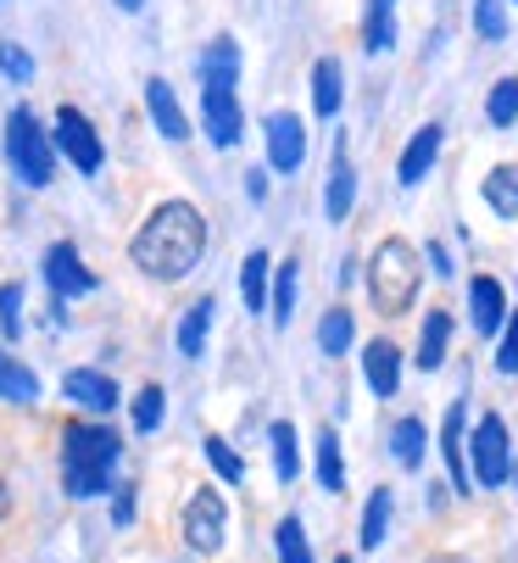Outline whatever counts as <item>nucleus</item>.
Masks as SVG:
<instances>
[{"label":"nucleus","instance_id":"2","mask_svg":"<svg viewBox=\"0 0 518 563\" xmlns=\"http://www.w3.org/2000/svg\"><path fill=\"white\" fill-rule=\"evenodd\" d=\"M240 45L234 40H212L201 56V118L212 145H234L240 140Z\"/></svg>","mask_w":518,"mask_h":563},{"label":"nucleus","instance_id":"23","mask_svg":"<svg viewBox=\"0 0 518 563\" xmlns=\"http://www.w3.org/2000/svg\"><path fill=\"white\" fill-rule=\"evenodd\" d=\"M34 396H40V379L12 352H0V401H23V408H29Z\"/></svg>","mask_w":518,"mask_h":563},{"label":"nucleus","instance_id":"28","mask_svg":"<svg viewBox=\"0 0 518 563\" xmlns=\"http://www.w3.org/2000/svg\"><path fill=\"white\" fill-rule=\"evenodd\" d=\"M345 346H352V312H345V307H329L323 324H318V352L340 357Z\"/></svg>","mask_w":518,"mask_h":563},{"label":"nucleus","instance_id":"41","mask_svg":"<svg viewBox=\"0 0 518 563\" xmlns=\"http://www.w3.org/2000/svg\"><path fill=\"white\" fill-rule=\"evenodd\" d=\"M7 508H12V497H7V486H0V519H7Z\"/></svg>","mask_w":518,"mask_h":563},{"label":"nucleus","instance_id":"30","mask_svg":"<svg viewBox=\"0 0 518 563\" xmlns=\"http://www.w3.org/2000/svg\"><path fill=\"white\" fill-rule=\"evenodd\" d=\"M485 118H491L496 129L518 123V78H502V85L491 90V101H485Z\"/></svg>","mask_w":518,"mask_h":563},{"label":"nucleus","instance_id":"9","mask_svg":"<svg viewBox=\"0 0 518 563\" xmlns=\"http://www.w3.org/2000/svg\"><path fill=\"white\" fill-rule=\"evenodd\" d=\"M56 145L73 156L78 174H96V168H101V140H96L90 118H84L78 107H62V112H56Z\"/></svg>","mask_w":518,"mask_h":563},{"label":"nucleus","instance_id":"1","mask_svg":"<svg viewBox=\"0 0 518 563\" xmlns=\"http://www.w3.org/2000/svg\"><path fill=\"white\" fill-rule=\"evenodd\" d=\"M201 252H207V218L190 201H162L145 218V229L134 234V246H129L134 268L145 279H162V285L185 279L201 263Z\"/></svg>","mask_w":518,"mask_h":563},{"label":"nucleus","instance_id":"29","mask_svg":"<svg viewBox=\"0 0 518 563\" xmlns=\"http://www.w3.org/2000/svg\"><path fill=\"white\" fill-rule=\"evenodd\" d=\"M390 452H396L401 468H418V463H423V424H418V419H396V430H390Z\"/></svg>","mask_w":518,"mask_h":563},{"label":"nucleus","instance_id":"24","mask_svg":"<svg viewBox=\"0 0 518 563\" xmlns=\"http://www.w3.org/2000/svg\"><path fill=\"white\" fill-rule=\"evenodd\" d=\"M212 296H201L190 312H185V324H179V352L185 357H201V346H207V330H212Z\"/></svg>","mask_w":518,"mask_h":563},{"label":"nucleus","instance_id":"13","mask_svg":"<svg viewBox=\"0 0 518 563\" xmlns=\"http://www.w3.org/2000/svg\"><path fill=\"white\" fill-rule=\"evenodd\" d=\"M62 390L78 401V408H90V413H112V408H118V385H112L107 374H96V368H73V374L62 379Z\"/></svg>","mask_w":518,"mask_h":563},{"label":"nucleus","instance_id":"31","mask_svg":"<svg viewBox=\"0 0 518 563\" xmlns=\"http://www.w3.org/2000/svg\"><path fill=\"white\" fill-rule=\"evenodd\" d=\"M474 29L480 40H507V0H474Z\"/></svg>","mask_w":518,"mask_h":563},{"label":"nucleus","instance_id":"42","mask_svg":"<svg viewBox=\"0 0 518 563\" xmlns=\"http://www.w3.org/2000/svg\"><path fill=\"white\" fill-rule=\"evenodd\" d=\"M118 7H123V12H140V0H118Z\"/></svg>","mask_w":518,"mask_h":563},{"label":"nucleus","instance_id":"43","mask_svg":"<svg viewBox=\"0 0 518 563\" xmlns=\"http://www.w3.org/2000/svg\"><path fill=\"white\" fill-rule=\"evenodd\" d=\"M513 479H518V452H513Z\"/></svg>","mask_w":518,"mask_h":563},{"label":"nucleus","instance_id":"38","mask_svg":"<svg viewBox=\"0 0 518 563\" xmlns=\"http://www.w3.org/2000/svg\"><path fill=\"white\" fill-rule=\"evenodd\" d=\"M496 368H502V374H518V312L507 318V330H502V352H496Z\"/></svg>","mask_w":518,"mask_h":563},{"label":"nucleus","instance_id":"34","mask_svg":"<svg viewBox=\"0 0 518 563\" xmlns=\"http://www.w3.org/2000/svg\"><path fill=\"white\" fill-rule=\"evenodd\" d=\"M207 463L229 479V486H240V479H245V463L229 452V441H218V435H207Z\"/></svg>","mask_w":518,"mask_h":563},{"label":"nucleus","instance_id":"16","mask_svg":"<svg viewBox=\"0 0 518 563\" xmlns=\"http://www.w3.org/2000/svg\"><path fill=\"white\" fill-rule=\"evenodd\" d=\"M363 374H368L374 396H396V390H401V352H396L390 341H368V352H363Z\"/></svg>","mask_w":518,"mask_h":563},{"label":"nucleus","instance_id":"18","mask_svg":"<svg viewBox=\"0 0 518 563\" xmlns=\"http://www.w3.org/2000/svg\"><path fill=\"white\" fill-rule=\"evenodd\" d=\"M340 96H345V67L334 56H318V67H312V107H318V118H334Z\"/></svg>","mask_w":518,"mask_h":563},{"label":"nucleus","instance_id":"3","mask_svg":"<svg viewBox=\"0 0 518 563\" xmlns=\"http://www.w3.org/2000/svg\"><path fill=\"white\" fill-rule=\"evenodd\" d=\"M112 463H118V435L101 430V424H67L62 430V486L67 497H101L107 479H112Z\"/></svg>","mask_w":518,"mask_h":563},{"label":"nucleus","instance_id":"11","mask_svg":"<svg viewBox=\"0 0 518 563\" xmlns=\"http://www.w3.org/2000/svg\"><path fill=\"white\" fill-rule=\"evenodd\" d=\"M45 279H51V290H56L62 301H67V296H90V290H96V274L78 263V252L67 246V240L45 252Z\"/></svg>","mask_w":518,"mask_h":563},{"label":"nucleus","instance_id":"14","mask_svg":"<svg viewBox=\"0 0 518 563\" xmlns=\"http://www.w3.org/2000/svg\"><path fill=\"white\" fill-rule=\"evenodd\" d=\"M352 201H357V174H352V163H345V140H334V168H329V190H323L329 223L352 218Z\"/></svg>","mask_w":518,"mask_h":563},{"label":"nucleus","instance_id":"4","mask_svg":"<svg viewBox=\"0 0 518 563\" xmlns=\"http://www.w3.org/2000/svg\"><path fill=\"white\" fill-rule=\"evenodd\" d=\"M418 279H423V263H418V252L407 246V240H401V234L379 240L374 257H368V290H374V307L390 312V318L407 312L412 296H418Z\"/></svg>","mask_w":518,"mask_h":563},{"label":"nucleus","instance_id":"32","mask_svg":"<svg viewBox=\"0 0 518 563\" xmlns=\"http://www.w3.org/2000/svg\"><path fill=\"white\" fill-rule=\"evenodd\" d=\"M279 563H312V547H307V530L301 519H279Z\"/></svg>","mask_w":518,"mask_h":563},{"label":"nucleus","instance_id":"44","mask_svg":"<svg viewBox=\"0 0 518 563\" xmlns=\"http://www.w3.org/2000/svg\"><path fill=\"white\" fill-rule=\"evenodd\" d=\"M334 563H352V558H334Z\"/></svg>","mask_w":518,"mask_h":563},{"label":"nucleus","instance_id":"19","mask_svg":"<svg viewBox=\"0 0 518 563\" xmlns=\"http://www.w3.org/2000/svg\"><path fill=\"white\" fill-rule=\"evenodd\" d=\"M447 341H452V318L436 307V312L423 318V330H418V352H412L418 368H441L447 363Z\"/></svg>","mask_w":518,"mask_h":563},{"label":"nucleus","instance_id":"40","mask_svg":"<svg viewBox=\"0 0 518 563\" xmlns=\"http://www.w3.org/2000/svg\"><path fill=\"white\" fill-rule=\"evenodd\" d=\"M245 190H251V201H263V196H268V179H263V174H251Z\"/></svg>","mask_w":518,"mask_h":563},{"label":"nucleus","instance_id":"27","mask_svg":"<svg viewBox=\"0 0 518 563\" xmlns=\"http://www.w3.org/2000/svg\"><path fill=\"white\" fill-rule=\"evenodd\" d=\"M385 530H390V486H379L374 497H368V508H363V530H357V541L374 552L379 541H385Z\"/></svg>","mask_w":518,"mask_h":563},{"label":"nucleus","instance_id":"7","mask_svg":"<svg viewBox=\"0 0 518 563\" xmlns=\"http://www.w3.org/2000/svg\"><path fill=\"white\" fill-rule=\"evenodd\" d=\"M223 525H229V508L212 486H201L190 503H185V541L196 552H218L223 547Z\"/></svg>","mask_w":518,"mask_h":563},{"label":"nucleus","instance_id":"26","mask_svg":"<svg viewBox=\"0 0 518 563\" xmlns=\"http://www.w3.org/2000/svg\"><path fill=\"white\" fill-rule=\"evenodd\" d=\"M274 441V474L285 479V486H296V474H301V452H296V424H274L268 430Z\"/></svg>","mask_w":518,"mask_h":563},{"label":"nucleus","instance_id":"20","mask_svg":"<svg viewBox=\"0 0 518 563\" xmlns=\"http://www.w3.org/2000/svg\"><path fill=\"white\" fill-rule=\"evenodd\" d=\"M268 268H274L268 252H251V257L240 263V296H245L251 312H263V307L274 301V296H268Z\"/></svg>","mask_w":518,"mask_h":563},{"label":"nucleus","instance_id":"17","mask_svg":"<svg viewBox=\"0 0 518 563\" xmlns=\"http://www.w3.org/2000/svg\"><path fill=\"white\" fill-rule=\"evenodd\" d=\"M436 151H441V123H423V129L412 134V145L401 151L396 179H401V185H418V179L429 174V163H436Z\"/></svg>","mask_w":518,"mask_h":563},{"label":"nucleus","instance_id":"25","mask_svg":"<svg viewBox=\"0 0 518 563\" xmlns=\"http://www.w3.org/2000/svg\"><path fill=\"white\" fill-rule=\"evenodd\" d=\"M318 479H323V492H345V457H340L334 430H318Z\"/></svg>","mask_w":518,"mask_h":563},{"label":"nucleus","instance_id":"35","mask_svg":"<svg viewBox=\"0 0 518 563\" xmlns=\"http://www.w3.org/2000/svg\"><path fill=\"white\" fill-rule=\"evenodd\" d=\"M162 408H167L162 385H145V390L134 396V430H156V424H162Z\"/></svg>","mask_w":518,"mask_h":563},{"label":"nucleus","instance_id":"33","mask_svg":"<svg viewBox=\"0 0 518 563\" xmlns=\"http://www.w3.org/2000/svg\"><path fill=\"white\" fill-rule=\"evenodd\" d=\"M268 312H274V324H279V330L290 324V312H296V263H285V268H279V279H274V301H268Z\"/></svg>","mask_w":518,"mask_h":563},{"label":"nucleus","instance_id":"22","mask_svg":"<svg viewBox=\"0 0 518 563\" xmlns=\"http://www.w3.org/2000/svg\"><path fill=\"white\" fill-rule=\"evenodd\" d=\"M363 45L379 56L396 45V0H368V23H363Z\"/></svg>","mask_w":518,"mask_h":563},{"label":"nucleus","instance_id":"36","mask_svg":"<svg viewBox=\"0 0 518 563\" xmlns=\"http://www.w3.org/2000/svg\"><path fill=\"white\" fill-rule=\"evenodd\" d=\"M23 290L18 285H0V330H7V341H18V330H23Z\"/></svg>","mask_w":518,"mask_h":563},{"label":"nucleus","instance_id":"21","mask_svg":"<svg viewBox=\"0 0 518 563\" xmlns=\"http://www.w3.org/2000/svg\"><path fill=\"white\" fill-rule=\"evenodd\" d=\"M485 201H491L496 218H518V168L513 163H502V168L485 174Z\"/></svg>","mask_w":518,"mask_h":563},{"label":"nucleus","instance_id":"12","mask_svg":"<svg viewBox=\"0 0 518 563\" xmlns=\"http://www.w3.org/2000/svg\"><path fill=\"white\" fill-rule=\"evenodd\" d=\"M469 318H474V335H496L507 324V290L491 274H480L469 285Z\"/></svg>","mask_w":518,"mask_h":563},{"label":"nucleus","instance_id":"10","mask_svg":"<svg viewBox=\"0 0 518 563\" xmlns=\"http://www.w3.org/2000/svg\"><path fill=\"white\" fill-rule=\"evenodd\" d=\"M301 156H307V129H301V118L274 112V118H268V163H274L279 174H296Z\"/></svg>","mask_w":518,"mask_h":563},{"label":"nucleus","instance_id":"5","mask_svg":"<svg viewBox=\"0 0 518 563\" xmlns=\"http://www.w3.org/2000/svg\"><path fill=\"white\" fill-rule=\"evenodd\" d=\"M7 156H12V168H18V179L23 185H51V174H56V151H51V140H45V129L34 123V112L29 107H18L12 118H7Z\"/></svg>","mask_w":518,"mask_h":563},{"label":"nucleus","instance_id":"39","mask_svg":"<svg viewBox=\"0 0 518 563\" xmlns=\"http://www.w3.org/2000/svg\"><path fill=\"white\" fill-rule=\"evenodd\" d=\"M112 519H118V525H129V519H134V486H123V492H118V503H112Z\"/></svg>","mask_w":518,"mask_h":563},{"label":"nucleus","instance_id":"15","mask_svg":"<svg viewBox=\"0 0 518 563\" xmlns=\"http://www.w3.org/2000/svg\"><path fill=\"white\" fill-rule=\"evenodd\" d=\"M145 107H151V118H156V129H162L167 140H185V134H190L185 107H179V96H173L167 78H151V85H145Z\"/></svg>","mask_w":518,"mask_h":563},{"label":"nucleus","instance_id":"6","mask_svg":"<svg viewBox=\"0 0 518 563\" xmlns=\"http://www.w3.org/2000/svg\"><path fill=\"white\" fill-rule=\"evenodd\" d=\"M469 468H474V486H507L513 474V446H507V424L496 413H485L469 435Z\"/></svg>","mask_w":518,"mask_h":563},{"label":"nucleus","instance_id":"37","mask_svg":"<svg viewBox=\"0 0 518 563\" xmlns=\"http://www.w3.org/2000/svg\"><path fill=\"white\" fill-rule=\"evenodd\" d=\"M0 73L18 78V85H29V78H34V56L23 45H0Z\"/></svg>","mask_w":518,"mask_h":563},{"label":"nucleus","instance_id":"8","mask_svg":"<svg viewBox=\"0 0 518 563\" xmlns=\"http://www.w3.org/2000/svg\"><path fill=\"white\" fill-rule=\"evenodd\" d=\"M441 457H447V474H452V492H474V468H469V408L452 401L447 419H441Z\"/></svg>","mask_w":518,"mask_h":563}]
</instances>
